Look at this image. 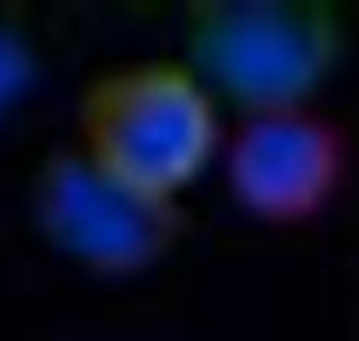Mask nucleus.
<instances>
[{
	"mask_svg": "<svg viewBox=\"0 0 359 341\" xmlns=\"http://www.w3.org/2000/svg\"><path fill=\"white\" fill-rule=\"evenodd\" d=\"M229 190L264 222L313 218L345 176V137L310 106L247 113L229 141Z\"/></svg>",
	"mask_w": 359,
	"mask_h": 341,
	"instance_id": "7ed1b4c3",
	"label": "nucleus"
},
{
	"mask_svg": "<svg viewBox=\"0 0 359 341\" xmlns=\"http://www.w3.org/2000/svg\"><path fill=\"white\" fill-rule=\"evenodd\" d=\"M36 208L46 236L64 253L106 271L141 267L172 239V204L120 187L81 151L46 165Z\"/></svg>",
	"mask_w": 359,
	"mask_h": 341,
	"instance_id": "20e7f679",
	"label": "nucleus"
},
{
	"mask_svg": "<svg viewBox=\"0 0 359 341\" xmlns=\"http://www.w3.org/2000/svg\"><path fill=\"white\" fill-rule=\"evenodd\" d=\"M191 67L247 113L306 106L334 64L338 25L317 4H198L187 22Z\"/></svg>",
	"mask_w": 359,
	"mask_h": 341,
	"instance_id": "f03ea898",
	"label": "nucleus"
},
{
	"mask_svg": "<svg viewBox=\"0 0 359 341\" xmlns=\"http://www.w3.org/2000/svg\"><path fill=\"white\" fill-rule=\"evenodd\" d=\"M222 144L215 92L191 64L141 60L102 74L81 102V155L120 187L172 204Z\"/></svg>",
	"mask_w": 359,
	"mask_h": 341,
	"instance_id": "f257e3e1",
	"label": "nucleus"
},
{
	"mask_svg": "<svg viewBox=\"0 0 359 341\" xmlns=\"http://www.w3.org/2000/svg\"><path fill=\"white\" fill-rule=\"evenodd\" d=\"M25 81H29V53L22 50V43L0 32V113L22 95Z\"/></svg>",
	"mask_w": 359,
	"mask_h": 341,
	"instance_id": "39448f33",
	"label": "nucleus"
}]
</instances>
